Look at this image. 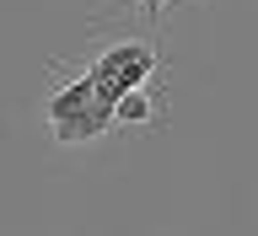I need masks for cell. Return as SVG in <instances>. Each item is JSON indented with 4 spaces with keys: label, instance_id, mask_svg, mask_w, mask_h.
Returning <instances> with one entry per match:
<instances>
[{
    "label": "cell",
    "instance_id": "3",
    "mask_svg": "<svg viewBox=\"0 0 258 236\" xmlns=\"http://www.w3.org/2000/svg\"><path fill=\"white\" fill-rule=\"evenodd\" d=\"M151 113H156V102L145 97V86H135L113 102V124H151Z\"/></svg>",
    "mask_w": 258,
    "mask_h": 236
},
{
    "label": "cell",
    "instance_id": "1",
    "mask_svg": "<svg viewBox=\"0 0 258 236\" xmlns=\"http://www.w3.org/2000/svg\"><path fill=\"white\" fill-rule=\"evenodd\" d=\"M43 113H48V129H54L59 145H92V140H102V134L113 129V102L97 92L92 70L76 75L64 92H54L43 102Z\"/></svg>",
    "mask_w": 258,
    "mask_h": 236
},
{
    "label": "cell",
    "instance_id": "2",
    "mask_svg": "<svg viewBox=\"0 0 258 236\" xmlns=\"http://www.w3.org/2000/svg\"><path fill=\"white\" fill-rule=\"evenodd\" d=\"M156 48L151 43H108L102 54H97L86 70H92V81H97V92L108 97V102H118L124 92H135V86H145V81L156 75Z\"/></svg>",
    "mask_w": 258,
    "mask_h": 236
}]
</instances>
